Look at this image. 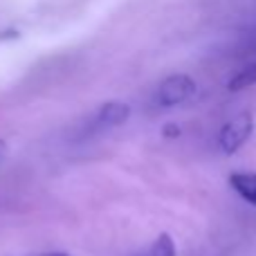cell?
Listing matches in <instances>:
<instances>
[{"label":"cell","instance_id":"7a4b0ae2","mask_svg":"<svg viewBox=\"0 0 256 256\" xmlns=\"http://www.w3.org/2000/svg\"><path fill=\"white\" fill-rule=\"evenodd\" d=\"M196 92V81L189 74H173L164 79L158 88V104L164 108L184 104Z\"/></svg>","mask_w":256,"mask_h":256},{"label":"cell","instance_id":"8992f818","mask_svg":"<svg viewBox=\"0 0 256 256\" xmlns=\"http://www.w3.org/2000/svg\"><path fill=\"white\" fill-rule=\"evenodd\" d=\"M142 256H178L176 240H173L171 234H160Z\"/></svg>","mask_w":256,"mask_h":256},{"label":"cell","instance_id":"277c9868","mask_svg":"<svg viewBox=\"0 0 256 256\" xmlns=\"http://www.w3.org/2000/svg\"><path fill=\"white\" fill-rule=\"evenodd\" d=\"M230 186L240 196L243 200H248L252 207H256V173H232L230 176Z\"/></svg>","mask_w":256,"mask_h":256},{"label":"cell","instance_id":"5b68a950","mask_svg":"<svg viewBox=\"0 0 256 256\" xmlns=\"http://www.w3.org/2000/svg\"><path fill=\"white\" fill-rule=\"evenodd\" d=\"M254 84H256V61L245 66L240 72H236L230 79L227 88H230V92H240V90L250 88V86H254Z\"/></svg>","mask_w":256,"mask_h":256},{"label":"cell","instance_id":"52a82bcc","mask_svg":"<svg viewBox=\"0 0 256 256\" xmlns=\"http://www.w3.org/2000/svg\"><path fill=\"white\" fill-rule=\"evenodd\" d=\"M162 132H164V137H178L180 135V126L178 124H166L162 128Z\"/></svg>","mask_w":256,"mask_h":256},{"label":"cell","instance_id":"9c48e42d","mask_svg":"<svg viewBox=\"0 0 256 256\" xmlns=\"http://www.w3.org/2000/svg\"><path fill=\"white\" fill-rule=\"evenodd\" d=\"M43 256H72V254H68V252H48Z\"/></svg>","mask_w":256,"mask_h":256},{"label":"cell","instance_id":"ba28073f","mask_svg":"<svg viewBox=\"0 0 256 256\" xmlns=\"http://www.w3.org/2000/svg\"><path fill=\"white\" fill-rule=\"evenodd\" d=\"M4 153H7V142H4V140H0V160L4 158Z\"/></svg>","mask_w":256,"mask_h":256},{"label":"cell","instance_id":"6da1fadb","mask_svg":"<svg viewBox=\"0 0 256 256\" xmlns=\"http://www.w3.org/2000/svg\"><path fill=\"white\" fill-rule=\"evenodd\" d=\"M254 132V117L250 112H240L230 120L218 132V146L225 155H234Z\"/></svg>","mask_w":256,"mask_h":256},{"label":"cell","instance_id":"3957f363","mask_svg":"<svg viewBox=\"0 0 256 256\" xmlns=\"http://www.w3.org/2000/svg\"><path fill=\"white\" fill-rule=\"evenodd\" d=\"M130 117V106L124 102H108L99 108L97 112V124L104 128H115L128 122Z\"/></svg>","mask_w":256,"mask_h":256}]
</instances>
